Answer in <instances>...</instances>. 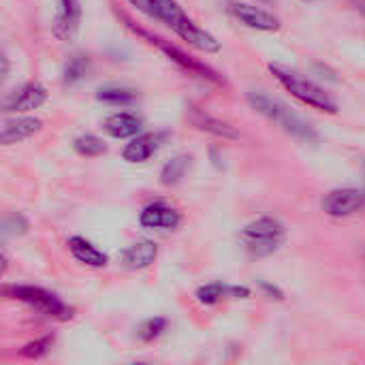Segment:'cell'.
Here are the masks:
<instances>
[{
    "instance_id": "obj_1",
    "label": "cell",
    "mask_w": 365,
    "mask_h": 365,
    "mask_svg": "<svg viewBox=\"0 0 365 365\" xmlns=\"http://www.w3.org/2000/svg\"><path fill=\"white\" fill-rule=\"evenodd\" d=\"M126 2H130L137 11H141L150 19H156L167 28H171L182 41H186L190 47L199 51L218 53L222 49L220 41L207 30L199 28L175 0H126Z\"/></svg>"
},
{
    "instance_id": "obj_2",
    "label": "cell",
    "mask_w": 365,
    "mask_h": 365,
    "mask_svg": "<svg viewBox=\"0 0 365 365\" xmlns=\"http://www.w3.org/2000/svg\"><path fill=\"white\" fill-rule=\"evenodd\" d=\"M267 68L280 81V86L287 92H291L297 101H302L304 105H308L317 111H323V113H338L336 98L325 88L314 83L312 79H308V77L299 75L297 71H291L289 66H282L278 62H272Z\"/></svg>"
},
{
    "instance_id": "obj_3",
    "label": "cell",
    "mask_w": 365,
    "mask_h": 365,
    "mask_svg": "<svg viewBox=\"0 0 365 365\" xmlns=\"http://www.w3.org/2000/svg\"><path fill=\"white\" fill-rule=\"evenodd\" d=\"M248 103L252 105V109H257L261 115H265L267 120L280 124L287 133L299 137V139H306V141H314L317 139V133L314 128L302 120L295 111H291L284 103L272 98L269 94L265 92H257V90H250L248 92Z\"/></svg>"
},
{
    "instance_id": "obj_4",
    "label": "cell",
    "mask_w": 365,
    "mask_h": 365,
    "mask_svg": "<svg viewBox=\"0 0 365 365\" xmlns=\"http://www.w3.org/2000/svg\"><path fill=\"white\" fill-rule=\"evenodd\" d=\"M4 295L9 299H17L21 304H26L28 308H32L34 312L47 317V319H56V321H68L73 317V310L51 291L43 289V287H32V284H6Z\"/></svg>"
},
{
    "instance_id": "obj_5",
    "label": "cell",
    "mask_w": 365,
    "mask_h": 365,
    "mask_svg": "<svg viewBox=\"0 0 365 365\" xmlns=\"http://www.w3.org/2000/svg\"><path fill=\"white\" fill-rule=\"evenodd\" d=\"M284 235H287L284 225L272 216H261L242 229V240L246 248L257 257L274 252L284 242Z\"/></svg>"
},
{
    "instance_id": "obj_6",
    "label": "cell",
    "mask_w": 365,
    "mask_h": 365,
    "mask_svg": "<svg viewBox=\"0 0 365 365\" xmlns=\"http://www.w3.org/2000/svg\"><path fill=\"white\" fill-rule=\"evenodd\" d=\"M126 21V26L133 30V32H137V34H141L148 43H152L154 47H158L171 62H175L180 68H184V71H188V75H197V77H201V79H207V81H212V83H222V79L210 68V66H205L203 62H199V60H195L192 56H188L186 51H182V49H178L175 45H169L167 41H163V38H158V36H154V34H150V32H145V30H141V28H137L130 19H124Z\"/></svg>"
},
{
    "instance_id": "obj_7",
    "label": "cell",
    "mask_w": 365,
    "mask_h": 365,
    "mask_svg": "<svg viewBox=\"0 0 365 365\" xmlns=\"http://www.w3.org/2000/svg\"><path fill=\"white\" fill-rule=\"evenodd\" d=\"M321 205L331 218H349L365 207V192L359 188H336L325 195Z\"/></svg>"
},
{
    "instance_id": "obj_8",
    "label": "cell",
    "mask_w": 365,
    "mask_h": 365,
    "mask_svg": "<svg viewBox=\"0 0 365 365\" xmlns=\"http://www.w3.org/2000/svg\"><path fill=\"white\" fill-rule=\"evenodd\" d=\"M227 9H229V13L240 24H244V26H248L252 30H259V32H276L282 26V21L274 13H269V11H265L261 6L248 4V2L229 0V6Z\"/></svg>"
},
{
    "instance_id": "obj_9",
    "label": "cell",
    "mask_w": 365,
    "mask_h": 365,
    "mask_svg": "<svg viewBox=\"0 0 365 365\" xmlns=\"http://www.w3.org/2000/svg\"><path fill=\"white\" fill-rule=\"evenodd\" d=\"M49 98V92L43 83L38 81H28L24 83L19 90L11 92L4 101V111L6 113H24V111H32L38 109L41 105H45Z\"/></svg>"
},
{
    "instance_id": "obj_10",
    "label": "cell",
    "mask_w": 365,
    "mask_h": 365,
    "mask_svg": "<svg viewBox=\"0 0 365 365\" xmlns=\"http://www.w3.org/2000/svg\"><path fill=\"white\" fill-rule=\"evenodd\" d=\"M180 222H182V214L173 205H167L165 201H152L139 214V225L143 229L171 231V229H178Z\"/></svg>"
},
{
    "instance_id": "obj_11",
    "label": "cell",
    "mask_w": 365,
    "mask_h": 365,
    "mask_svg": "<svg viewBox=\"0 0 365 365\" xmlns=\"http://www.w3.org/2000/svg\"><path fill=\"white\" fill-rule=\"evenodd\" d=\"M81 9L77 0H58V15L51 24V32L60 41H68L75 36L79 28Z\"/></svg>"
},
{
    "instance_id": "obj_12",
    "label": "cell",
    "mask_w": 365,
    "mask_h": 365,
    "mask_svg": "<svg viewBox=\"0 0 365 365\" xmlns=\"http://www.w3.org/2000/svg\"><path fill=\"white\" fill-rule=\"evenodd\" d=\"M156 257H158V244L152 240H139L122 250V263L133 272L148 269L156 261Z\"/></svg>"
},
{
    "instance_id": "obj_13",
    "label": "cell",
    "mask_w": 365,
    "mask_h": 365,
    "mask_svg": "<svg viewBox=\"0 0 365 365\" xmlns=\"http://www.w3.org/2000/svg\"><path fill=\"white\" fill-rule=\"evenodd\" d=\"M43 128V122L38 118H11L2 124L0 133V143L2 145H13L30 139Z\"/></svg>"
},
{
    "instance_id": "obj_14",
    "label": "cell",
    "mask_w": 365,
    "mask_h": 365,
    "mask_svg": "<svg viewBox=\"0 0 365 365\" xmlns=\"http://www.w3.org/2000/svg\"><path fill=\"white\" fill-rule=\"evenodd\" d=\"M143 120L133 111H120L105 120L103 130L113 139H133L141 133Z\"/></svg>"
},
{
    "instance_id": "obj_15",
    "label": "cell",
    "mask_w": 365,
    "mask_h": 365,
    "mask_svg": "<svg viewBox=\"0 0 365 365\" xmlns=\"http://www.w3.org/2000/svg\"><path fill=\"white\" fill-rule=\"evenodd\" d=\"M160 141H163V137L156 135V133L137 135V137H133L130 143H126V148L122 150V158H124L126 163H133V165L145 163V160H150V158L158 152Z\"/></svg>"
},
{
    "instance_id": "obj_16",
    "label": "cell",
    "mask_w": 365,
    "mask_h": 365,
    "mask_svg": "<svg viewBox=\"0 0 365 365\" xmlns=\"http://www.w3.org/2000/svg\"><path fill=\"white\" fill-rule=\"evenodd\" d=\"M68 250L73 255V259L86 267H105L109 263V257L98 250L92 242H88L86 237H79V235H73L68 240Z\"/></svg>"
},
{
    "instance_id": "obj_17",
    "label": "cell",
    "mask_w": 365,
    "mask_h": 365,
    "mask_svg": "<svg viewBox=\"0 0 365 365\" xmlns=\"http://www.w3.org/2000/svg\"><path fill=\"white\" fill-rule=\"evenodd\" d=\"M197 302L203 306H214L225 297H240L246 299L250 297V289L248 287H233V284H222V282H212V284H203L197 289L195 293Z\"/></svg>"
},
{
    "instance_id": "obj_18",
    "label": "cell",
    "mask_w": 365,
    "mask_h": 365,
    "mask_svg": "<svg viewBox=\"0 0 365 365\" xmlns=\"http://www.w3.org/2000/svg\"><path fill=\"white\" fill-rule=\"evenodd\" d=\"M190 122H192V126L195 128H199V130H203V133H210V135H214V137H220V139H240V133L231 126V124H227V122H222V120H218V118H214V115H210L207 111H203V109H192L190 111Z\"/></svg>"
},
{
    "instance_id": "obj_19",
    "label": "cell",
    "mask_w": 365,
    "mask_h": 365,
    "mask_svg": "<svg viewBox=\"0 0 365 365\" xmlns=\"http://www.w3.org/2000/svg\"><path fill=\"white\" fill-rule=\"evenodd\" d=\"M96 101L111 107H128L137 101V92L126 86H103L96 90Z\"/></svg>"
},
{
    "instance_id": "obj_20",
    "label": "cell",
    "mask_w": 365,
    "mask_h": 365,
    "mask_svg": "<svg viewBox=\"0 0 365 365\" xmlns=\"http://www.w3.org/2000/svg\"><path fill=\"white\" fill-rule=\"evenodd\" d=\"M90 58L86 53H73L66 64H64V71H62V83L64 86H75L79 83L81 79L88 77L90 73Z\"/></svg>"
},
{
    "instance_id": "obj_21",
    "label": "cell",
    "mask_w": 365,
    "mask_h": 365,
    "mask_svg": "<svg viewBox=\"0 0 365 365\" xmlns=\"http://www.w3.org/2000/svg\"><path fill=\"white\" fill-rule=\"evenodd\" d=\"M188 156L184 154H178L173 156L171 160H167L160 169V184L163 186H175L184 180L186 171H188Z\"/></svg>"
},
{
    "instance_id": "obj_22",
    "label": "cell",
    "mask_w": 365,
    "mask_h": 365,
    "mask_svg": "<svg viewBox=\"0 0 365 365\" xmlns=\"http://www.w3.org/2000/svg\"><path fill=\"white\" fill-rule=\"evenodd\" d=\"M73 148H75L77 154H81L86 158H94V156H101V154L107 152V143L101 137L92 135V133H83V135L75 137Z\"/></svg>"
},
{
    "instance_id": "obj_23",
    "label": "cell",
    "mask_w": 365,
    "mask_h": 365,
    "mask_svg": "<svg viewBox=\"0 0 365 365\" xmlns=\"http://www.w3.org/2000/svg\"><path fill=\"white\" fill-rule=\"evenodd\" d=\"M167 319L165 317H154V319H148L139 325L137 329V338L141 342H154L156 338H160L165 331H167Z\"/></svg>"
},
{
    "instance_id": "obj_24",
    "label": "cell",
    "mask_w": 365,
    "mask_h": 365,
    "mask_svg": "<svg viewBox=\"0 0 365 365\" xmlns=\"http://www.w3.org/2000/svg\"><path fill=\"white\" fill-rule=\"evenodd\" d=\"M51 344H53V336H43V338H38L34 342H28L21 349V355L28 357V359H38V357H43V355L49 353Z\"/></svg>"
},
{
    "instance_id": "obj_25",
    "label": "cell",
    "mask_w": 365,
    "mask_h": 365,
    "mask_svg": "<svg viewBox=\"0 0 365 365\" xmlns=\"http://www.w3.org/2000/svg\"><path fill=\"white\" fill-rule=\"evenodd\" d=\"M28 231V220L21 214H9L2 222V233L4 237L9 235H24Z\"/></svg>"
},
{
    "instance_id": "obj_26",
    "label": "cell",
    "mask_w": 365,
    "mask_h": 365,
    "mask_svg": "<svg viewBox=\"0 0 365 365\" xmlns=\"http://www.w3.org/2000/svg\"><path fill=\"white\" fill-rule=\"evenodd\" d=\"M261 289H263V291H265L267 295H272L274 299H284V295H282V291H280L278 287H272L269 282H263V284H261Z\"/></svg>"
},
{
    "instance_id": "obj_27",
    "label": "cell",
    "mask_w": 365,
    "mask_h": 365,
    "mask_svg": "<svg viewBox=\"0 0 365 365\" xmlns=\"http://www.w3.org/2000/svg\"><path fill=\"white\" fill-rule=\"evenodd\" d=\"M349 2H351V6L355 11H359L361 15H365V0H349Z\"/></svg>"
},
{
    "instance_id": "obj_28",
    "label": "cell",
    "mask_w": 365,
    "mask_h": 365,
    "mask_svg": "<svg viewBox=\"0 0 365 365\" xmlns=\"http://www.w3.org/2000/svg\"><path fill=\"white\" fill-rule=\"evenodd\" d=\"M6 73H9V60L6 56H2V77H6Z\"/></svg>"
},
{
    "instance_id": "obj_29",
    "label": "cell",
    "mask_w": 365,
    "mask_h": 365,
    "mask_svg": "<svg viewBox=\"0 0 365 365\" xmlns=\"http://www.w3.org/2000/svg\"><path fill=\"white\" fill-rule=\"evenodd\" d=\"M302 2H308L310 4V2H317V0H302Z\"/></svg>"
},
{
    "instance_id": "obj_30",
    "label": "cell",
    "mask_w": 365,
    "mask_h": 365,
    "mask_svg": "<svg viewBox=\"0 0 365 365\" xmlns=\"http://www.w3.org/2000/svg\"><path fill=\"white\" fill-rule=\"evenodd\" d=\"M263 2H269V0H263Z\"/></svg>"
}]
</instances>
